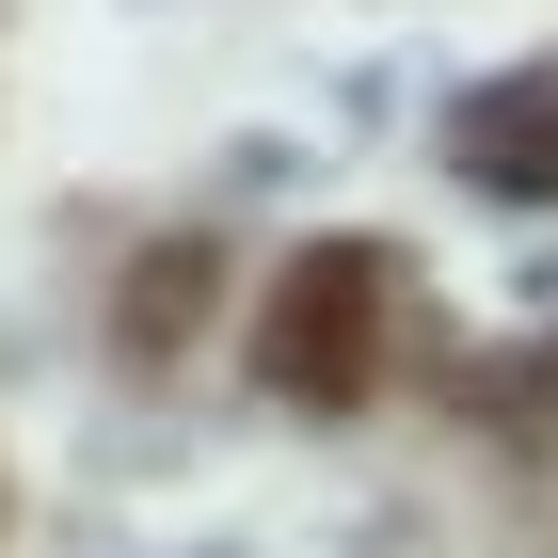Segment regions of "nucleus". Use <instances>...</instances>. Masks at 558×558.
<instances>
[{"mask_svg":"<svg viewBox=\"0 0 558 558\" xmlns=\"http://www.w3.org/2000/svg\"><path fill=\"white\" fill-rule=\"evenodd\" d=\"M384 240H303L256 303V384L303 399V415H351V399L384 384Z\"/></svg>","mask_w":558,"mask_h":558,"instance_id":"nucleus-1","label":"nucleus"},{"mask_svg":"<svg viewBox=\"0 0 558 558\" xmlns=\"http://www.w3.org/2000/svg\"><path fill=\"white\" fill-rule=\"evenodd\" d=\"M447 160L478 175V192H511V208H558V81L526 64V81H478L463 112H447Z\"/></svg>","mask_w":558,"mask_h":558,"instance_id":"nucleus-2","label":"nucleus"},{"mask_svg":"<svg viewBox=\"0 0 558 558\" xmlns=\"http://www.w3.org/2000/svg\"><path fill=\"white\" fill-rule=\"evenodd\" d=\"M208 288H223V256H208V240H160V256L129 271V303H112V336H129L144 367H160V351L192 336V319H208Z\"/></svg>","mask_w":558,"mask_h":558,"instance_id":"nucleus-3","label":"nucleus"}]
</instances>
